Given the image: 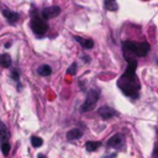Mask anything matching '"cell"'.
<instances>
[{
  "label": "cell",
  "mask_w": 158,
  "mask_h": 158,
  "mask_svg": "<svg viewBox=\"0 0 158 158\" xmlns=\"http://www.w3.org/2000/svg\"><path fill=\"white\" fill-rule=\"evenodd\" d=\"M127 59V68L125 73L120 77L117 81V86L121 89V91L127 96H137L141 85L138 81V78L136 75V68H137V60L126 56Z\"/></svg>",
  "instance_id": "obj_1"
},
{
  "label": "cell",
  "mask_w": 158,
  "mask_h": 158,
  "mask_svg": "<svg viewBox=\"0 0 158 158\" xmlns=\"http://www.w3.org/2000/svg\"><path fill=\"white\" fill-rule=\"evenodd\" d=\"M99 95H100L99 89H90L86 94V99H85L84 104L81 105V112H88V111L93 110L95 104L99 100Z\"/></svg>",
  "instance_id": "obj_2"
},
{
  "label": "cell",
  "mask_w": 158,
  "mask_h": 158,
  "mask_svg": "<svg viewBox=\"0 0 158 158\" xmlns=\"http://www.w3.org/2000/svg\"><path fill=\"white\" fill-rule=\"evenodd\" d=\"M31 28L37 36H42V35H44L47 32L48 25H47V22H46V20L43 17H40V16L36 15L31 20Z\"/></svg>",
  "instance_id": "obj_3"
},
{
  "label": "cell",
  "mask_w": 158,
  "mask_h": 158,
  "mask_svg": "<svg viewBox=\"0 0 158 158\" xmlns=\"http://www.w3.org/2000/svg\"><path fill=\"white\" fill-rule=\"evenodd\" d=\"M59 14H60V7L59 6H51V7H47L42 11V17L44 20H48V19L58 16Z\"/></svg>",
  "instance_id": "obj_4"
},
{
  "label": "cell",
  "mask_w": 158,
  "mask_h": 158,
  "mask_svg": "<svg viewBox=\"0 0 158 158\" xmlns=\"http://www.w3.org/2000/svg\"><path fill=\"white\" fill-rule=\"evenodd\" d=\"M99 115H100L101 118H104V120H110V118H112L115 115H117V112H116L114 109L109 107V106H101V107L99 109Z\"/></svg>",
  "instance_id": "obj_5"
},
{
  "label": "cell",
  "mask_w": 158,
  "mask_h": 158,
  "mask_svg": "<svg viewBox=\"0 0 158 158\" xmlns=\"http://www.w3.org/2000/svg\"><path fill=\"white\" fill-rule=\"evenodd\" d=\"M2 15L5 16V19L7 20V22L10 25H15L20 19V15L17 12H14V11H11L9 9H4L2 10Z\"/></svg>",
  "instance_id": "obj_6"
},
{
  "label": "cell",
  "mask_w": 158,
  "mask_h": 158,
  "mask_svg": "<svg viewBox=\"0 0 158 158\" xmlns=\"http://www.w3.org/2000/svg\"><path fill=\"white\" fill-rule=\"evenodd\" d=\"M149 49H151V47H149V44L147 42H141V43H137L135 54L137 57H144L149 52Z\"/></svg>",
  "instance_id": "obj_7"
},
{
  "label": "cell",
  "mask_w": 158,
  "mask_h": 158,
  "mask_svg": "<svg viewBox=\"0 0 158 158\" xmlns=\"http://www.w3.org/2000/svg\"><path fill=\"white\" fill-rule=\"evenodd\" d=\"M123 142V135L122 133H115L107 139V146L109 147H118Z\"/></svg>",
  "instance_id": "obj_8"
},
{
  "label": "cell",
  "mask_w": 158,
  "mask_h": 158,
  "mask_svg": "<svg viewBox=\"0 0 158 158\" xmlns=\"http://www.w3.org/2000/svg\"><path fill=\"white\" fill-rule=\"evenodd\" d=\"M74 40H75L83 48H85V49H90V48H93V46H94V42H93L91 40H89V38H81V37H79V36H74Z\"/></svg>",
  "instance_id": "obj_9"
},
{
  "label": "cell",
  "mask_w": 158,
  "mask_h": 158,
  "mask_svg": "<svg viewBox=\"0 0 158 158\" xmlns=\"http://www.w3.org/2000/svg\"><path fill=\"white\" fill-rule=\"evenodd\" d=\"M83 136V131L79 128H73L70 131L67 132V139L68 141H74V139H79Z\"/></svg>",
  "instance_id": "obj_10"
},
{
  "label": "cell",
  "mask_w": 158,
  "mask_h": 158,
  "mask_svg": "<svg viewBox=\"0 0 158 158\" xmlns=\"http://www.w3.org/2000/svg\"><path fill=\"white\" fill-rule=\"evenodd\" d=\"M9 138H10V132H9L7 127L5 125H0V139H1V143L7 142Z\"/></svg>",
  "instance_id": "obj_11"
},
{
  "label": "cell",
  "mask_w": 158,
  "mask_h": 158,
  "mask_svg": "<svg viewBox=\"0 0 158 158\" xmlns=\"http://www.w3.org/2000/svg\"><path fill=\"white\" fill-rule=\"evenodd\" d=\"M0 65L4 68H9L11 65V57L7 53L0 54Z\"/></svg>",
  "instance_id": "obj_12"
},
{
  "label": "cell",
  "mask_w": 158,
  "mask_h": 158,
  "mask_svg": "<svg viewBox=\"0 0 158 158\" xmlns=\"http://www.w3.org/2000/svg\"><path fill=\"white\" fill-rule=\"evenodd\" d=\"M37 72H38V74L41 77H48V75L52 74V68L49 65H47V64H43L37 69Z\"/></svg>",
  "instance_id": "obj_13"
},
{
  "label": "cell",
  "mask_w": 158,
  "mask_h": 158,
  "mask_svg": "<svg viewBox=\"0 0 158 158\" xmlns=\"http://www.w3.org/2000/svg\"><path fill=\"white\" fill-rule=\"evenodd\" d=\"M100 146H101L100 142H94V141H88V142L85 143V148H86L88 152H94V151H96Z\"/></svg>",
  "instance_id": "obj_14"
},
{
  "label": "cell",
  "mask_w": 158,
  "mask_h": 158,
  "mask_svg": "<svg viewBox=\"0 0 158 158\" xmlns=\"http://www.w3.org/2000/svg\"><path fill=\"white\" fill-rule=\"evenodd\" d=\"M105 7H106V10H109V11H116L117 10V4H116V0H105Z\"/></svg>",
  "instance_id": "obj_15"
},
{
  "label": "cell",
  "mask_w": 158,
  "mask_h": 158,
  "mask_svg": "<svg viewBox=\"0 0 158 158\" xmlns=\"http://www.w3.org/2000/svg\"><path fill=\"white\" fill-rule=\"evenodd\" d=\"M31 144L33 147H41L43 144V139L41 137H38V136H32L31 137Z\"/></svg>",
  "instance_id": "obj_16"
},
{
  "label": "cell",
  "mask_w": 158,
  "mask_h": 158,
  "mask_svg": "<svg viewBox=\"0 0 158 158\" xmlns=\"http://www.w3.org/2000/svg\"><path fill=\"white\" fill-rule=\"evenodd\" d=\"M1 153H2L4 156H7V154L10 153V144H9V142L1 143Z\"/></svg>",
  "instance_id": "obj_17"
},
{
  "label": "cell",
  "mask_w": 158,
  "mask_h": 158,
  "mask_svg": "<svg viewBox=\"0 0 158 158\" xmlns=\"http://www.w3.org/2000/svg\"><path fill=\"white\" fill-rule=\"evenodd\" d=\"M75 72H77V64H75V63H73V64L69 67V69H68V74L74 75V74H75Z\"/></svg>",
  "instance_id": "obj_18"
},
{
  "label": "cell",
  "mask_w": 158,
  "mask_h": 158,
  "mask_svg": "<svg viewBox=\"0 0 158 158\" xmlns=\"http://www.w3.org/2000/svg\"><path fill=\"white\" fill-rule=\"evenodd\" d=\"M11 77H12V79H14L15 81H19V73H17L16 70H12V72H11Z\"/></svg>",
  "instance_id": "obj_19"
},
{
  "label": "cell",
  "mask_w": 158,
  "mask_h": 158,
  "mask_svg": "<svg viewBox=\"0 0 158 158\" xmlns=\"http://www.w3.org/2000/svg\"><path fill=\"white\" fill-rule=\"evenodd\" d=\"M156 154H157V156H158V148H157V149H156Z\"/></svg>",
  "instance_id": "obj_20"
},
{
  "label": "cell",
  "mask_w": 158,
  "mask_h": 158,
  "mask_svg": "<svg viewBox=\"0 0 158 158\" xmlns=\"http://www.w3.org/2000/svg\"><path fill=\"white\" fill-rule=\"evenodd\" d=\"M157 63H158V60H157Z\"/></svg>",
  "instance_id": "obj_21"
},
{
  "label": "cell",
  "mask_w": 158,
  "mask_h": 158,
  "mask_svg": "<svg viewBox=\"0 0 158 158\" xmlns=\"http://www.w3.org/2000/svg\"><path fill=\"white\" fill-rule=\"evenodd\" d=\"M0 125H1V123H0Z\"/></svg>",
  "instance_id": "obj_22"
}]
</instances>
